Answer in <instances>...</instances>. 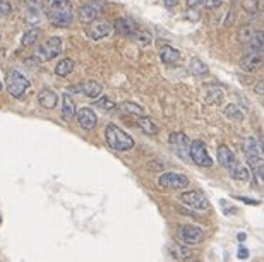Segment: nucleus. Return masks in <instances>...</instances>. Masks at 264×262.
Masks as SVG:
<instances>
[{
  "label": "nucleus",
  "mask_w": 264,
  "mask_h": 262,
  "mask_svg": "<svg viewBox=\"0 0 264 262\" xmlns=\"http://www.w3.org/2000/svg\"><path fill=\"white\" fill-rule=\"evenodd\" d=\"M41 35H43V31H41L40 27H31L30 31L22 35V40H21L22 46H33V45H36L38 41H40Z\"/></svg>",
  "instance_id": "4be33fe9"
},
{
  "label": "nucleus",
  "mask_w": 264,
  "mask_h": 262,
  "mask_svg": "<svg viewBox=\"0 0 264 262\" xmlns=\"http://www.w3.org/2000/svg\"><path fill=\"white\" fill-rule=\"evenodd\" d=\"M180 200L189 208L197 209V211H207L209 209V200H207L204 192L201 190L183 192V194H180Z\"/></svg>",
  "instance_id": "0eeeda50"
},
{
  "label": "nucleus",
  "mask_w": 264,
  "mask_h": 262,
  "mask_svg": "<svg viewBox=\"0 0 264 262\" xmlns=\"http://www.w3.org/2000/svg\"><path fill=\"white\" fill-rule=\"evenodd\" d=\"M94 105H96L98 108L105 110V111H110V110H115V108H117L115 101H112L108 96H101V98H98V101H94Z\"/></svg>",
  "instance_id": "473e14b6"
},
{
  "label": "nucleus",
  "mask_w": 264,
  "mask_h": 262,
  "mask_svg": "<svg viewBox=\"0 0 264 262\" xmlns=\"http://www.w3.org/2000/svg\"><path fill=\"white\" fill-rule=\"evenodd\" d=\"M225 117L228 120H233V122H242L244 120V111L239 108L237 105H228L225 106Z\"/></svg>",
  "instance_id": "c756f323"
},
{
  "label": "nucleus",
  "mask_w": 264,
  "mask_h": 262,
  "mask_svg": "<svg viewBox=\"0 0 264 262\" xmlns=\"http://www.w3.org/2000/svg\"><path fill=\"white\" fill-rule=\"evenodd\" d=\"M257 142H259V149H261V154H264V135L262 134L257 137Z\"/></svg>",
  "instance_id": "37998d69"
},
{
  "label": "nucleus",
  "mask_w": 264,
  "mask_h": 262,
  "mask_svg": "<svg viewBox=\"0 0 264 262\" xmlns=\"http://www.w3.org/2000/svg\"><path fill=\"white\" fill-rule=\"evenodd\" d=\"M163 4H165V7L167 9H173L178 4V0H163Z\"/></svg>",
  "instance_id": "79ce46f5"
},
{
  "label": "nucleus",
  "mask_w": 264,
  "mask_h": 262,
  "mask_svg": "<svg viewBox=\"0 0 264 262\" xmlns=\"http://www.w3.org/2000/svg\"><path fill=\"white\" fill-rule=\"evenodd\" d=\"M112 31H113V26L110 24V22H107V21L96 22L94 21L86 30V35H88V38L98 41V40H103V38H107V36H110Z\"/></svg>",
  "instance_id": "9b49d317"
},
{
  "label": "nucleus",
  "mask_w": 264,
  "mask_h": 262,
  "mask_svg": "<svg viewBox=\"0 0 264 262\" xmlns=\"http://www.w3.org/2000/svg\"><path fill=\"white\" fill-rule=\"evenodd\" d=\"M132 38H134L136 43H139L141 46H149L151 41H153V38H151L149 33H148V31H143L141 27H139L138 31H136V35L132 36Z\"/></svg>",
  "instance_id": "2f4dec72"
},
{
  "label": "nucleus",
  "mask_w": 264,
  "mask_h": 262,
  "mask_svg": "<svg viewBox=\"0 0 264 262\" xmlns=\"http://www.w3.org/2000/svg\"><path fill=\"white\" fill-rule=\"evenodd\" d=\"M257 4H259V0H242L244 9L247 12H251V14L257 11Z\"/></svg>",
  "instance_id": "f704fd0d"
},
{
  "label": "nucleus",
  "mask_w": 264,
  "mask_h": 262,
  "mask_svg": "<svg viewBox=\"0 0 264 262\" xmlns=\"http://www.w3.org/2000/svg\"><path fill=\"white\" fill-rule=\"evenodd\" d=\"M0 90H2V84H0Z\"/></svg>",
  "instance_id": "49530a36"
},
{
  "label": "nucleus",
  "mask_w": 264,
  "mask_h": 262,
  "mask_svg": "<svg viewBox=\"0 0 264 262\" xmlns=\"http://www.w3.org/2000/svg\"><path fill=\"white\" fill-rule=\"evenodd\" d=\"M170 144L180 154H189V149H191V141H189V137L183 132L170 134Z\"/></svg>",
  "instance_id": "4468645a"
},
{
  "label": "nucleus",
  "mask_w": 264,
  "mask_h": 262,
  "mask_svg": "<svg viewBox=\"0 0 264 262\" xmlns=\"http://www.w3.org/2000/svg\"><path fill=\"white\" fill-rule=\"evenodd\" d=\"M189 184H191V182H189L187 175H182V173H177V171H168L158 177V185L162 187V189L180 190V189H186Z\"/></svg>",
  "instance_id": "423d86ee"
},
{
  "label": "nucleus",
  "mask_w": 264,
  "mask_h": 262,
  "mask_svg": "<svg viewBox=\"0 0 264 262\" xmlns=\"http://www.w3.org/2000/svg\"><path fill=\"white\" fill-rule=\"evenodd\" d=\"M178 240L180 243H186V245H197L204 240V231L197 226H191V224H182L178 228V233H177Z\"/></svg>",
  "instance_id": "1a4fd4ad"
},
{
  "label": "nucleus",
  "mask_w": 264,
  "mask_h": 262,
  "mask_svg": "<svg viewBox=\"0 0 264 262\" xmlns=\"http://www.w3.org/2000/svg\"><path fill=\"white\" fill-rule=\"evenodd\" d=\"M138 125L141 129H143V132L149 134V135H154L160 132V127L153 122V119H149V117H139L138 119Z\"/></svg>",
  "instance_id": "393cba45"
},
{
  "label": "nucleus",
  "mask_w": 264,
  "mask_h": 262,
  "mask_svg": "<svg viewBox=\"0 0 264 262\" xmlns=\"http://www.w3.org/2000/svg\"><path fill=\"white\" fill-rule=\"evenodd\" d=\"M216 160H218L220 165L223 166L228 173L239 165V161H237V158H235L233 151L228 146H225V144H220L218 149H216Z\"/></svg>",
  "instance_id": "9d476101"
},
{
  "label": "nucleus",
  "mask_w": 264,
  "mask_h": 262,
  "mask_svg": "<svg viewBox=\"0 0 264 262\" xmlns=\"http://www.w3.org/2000/svg\"><path fill=\"white\" fill-rule=\"evenodd\" d=\"M201 4H204V0H187V6L191 7V9H196V7H199Z\"/></svg>",
  "instance_id": "a19ab883"
},
{
  "label": "nucleus",
  "mask_w": 264,
  "mask_h": 262,
  "mask_svg": "<svg viewBox=\"0 0 264 262\" xmlns=\"http://www.w3.org/2000/svg\"><path fill=\"white\" fill-rule=\"evenodd\" d=\"M101 91H103V86L98 81H86L81 86V93L86 98H91V100L100 96Z\"/></svg>",
  "instance_id": "a211bd4d"
},
{
  "label": "nucleus",
  "mask_w": 264,
  "mask_h": 262,
  "mask_svg": "<svg viewBox=\"0 0 264 262\" xmlns=\"http://www.w3.org/2000/svg\"><path fill=\"white\" fill-rule=\"evenodd\" d=\"M9 12H11V4H7V2H0V17L7 16Z\"/></svg>",
  "instance_id": "e433bc0d"
},
{
  "label": "nucleus",
  "mask_w": 264,
  "mask_h": 262,
  "mask_svg": "<svg viewBox=\"0 0 264 262\" xmlns=\"http://www.w3.org/2000/svg\"><path fill=\"white\" fill-rule=\"evenodd\" d=\"M233 2H242V0H233Z\"/></svg>",
  "instance_id": "a18cd8bd"
},
{
  "label": "nucleus",
  "mask_w": 264,
  "mask_h": 262,
  "mask_svg": "<svg viewBox=\"0 0 264 262\" xmlns=\"http://www.w3.org/2000/svg\"><path fill=\"white\" fill-rule=\"evenodd\" d=\"M221 4H223V0H204V6H206V9H209V11L218 9Z\"/></svg>",
  "instance_id": "c9c22d12"
},
{
  "label": "nucleus",
  "mask_w": 264,
  "mask_h": 262,
  "mask_svg": "<svg viewBox=\"0 0 264 262\" xmlns=\"http://www.w3.org/2000/svg\"><path fill=\"white\" fill-rule=\"evenodd\" d=\"M254 33H256V31H254L252 27H249V26H244V27H240V31H239V36H237V38H239V41H240V43H245V45H247L249 41L252 40Z\"/></svg>",
  "instance_id": "72a5a7b5"
},
{
  "label": "nucleus",
  "mask_w": 264,
  "mask_h": 262,
  "mask_svg": "<svg viewBox=\"0 0 264 262\" xmlns=\"http://www.w3.org/2000/svg\"><path fill=\"white\" fill-rule=\"evenodd\" d=\"M139 30V24L130 17H120L115 22V31L122 36H134L136 31Z\"/></svg>",
  "instance_id": "ddd939ff"
},
{
  "label": "nucleus",
  "mask_w": 264,
  "mask_h": 262,
  "mask_svg": "<svg viewBox=\"0 0 264 262\" xmlns=\"http://www.w3.org/2000/svg\"><path fill=\"white\" fill-rule=\"evenodd\" d=\"M75 113H77V110H75V103L72 101V98L69 95H64L62 96V119L65 122L72 120Z\"/></svg>",
  "instance_id": "aec40b11"
},
{
  "label": "nucleus",
  "mask_w": 264,
  "mask_h": 262,
  "mask_svg": "<svg viewBox=\"0 0 264 262\" xmlns=\"http://www.w3.org/2000/svg\"><path fill=\"white\" fill-rule=\"evenodd\" d=\"M254 93H256V95L264 96V79H262V81H259V82L256 84V88H254Z\"/></svg>",
  "instance_id": "ea45409f"
},
{
  "label": "nucleus",
  "mask_w": 264,
  "mask_h": 262,
  "mask_svg": "<svg viewBox=\"0 0 264 262\" xmlns=\"http://www.w3.org/2000/svg\"><path fill=\"white\" fill-rule=\"evenodd\" d=\"M103 12V2L101 0H91V2L84 4V6L79 9V21L83 24H91L101 16Z\"/></svg>",
  "instance_id": "6e6552de"
},
{
  "label": "nucleus",
  "mask_w": 264,
  "mask_h": 262,
  "mask_svg": "<svg viewBox=\"0 0 264 262\" xmlns=\"http://www.w3.org/2000/svg\"><path fill=\"white\" fill-rule=\"evenodd\" d=\"M170 254H172L173 259H177V260H186L192 255V252L189 250V247L186 243H173V245L170 247Z\"/></svg>",
  "instance_id": "412c9836"
},
{
  "label": "nucleus",
  "mask_w": 264,
  "mask_h": 262,
  "mask_svg": "<svg viewBox=\"0 0 264 262\" xmlns=\"http://www.w3.org/2000/svg\"><path fill=\"white\" fill-rule=\"evenodd\" d=\"M237 238H239L240 242H244V240H247V235H245V233H239Z\"/></svg>",
  "instance_id": "c03bdc74"
},
{
  "label": "nucleus",
  "mask_w": 264,
  "mask_h": 262,
  "mask_svg": "<svg viewBox=\"0 0 264 262\" xmlns=\"http://www.w3.org/2000/svg\"><path fill=\"white\" fill-rule=\"evenodd\" d=\"M0 2H2V0H0Z\"/></svg>",
  "instance_id": "09e8293b"
},
{
  "label": "nucleus",
  "mask_w": 264,
  "mask_h": 262,
  "mask_svg": "<svg viewBox=\"0 0 264 262\" xmlns=\"http://www.w3.org/2000/svg\"><path fill=\"white\" fill-rule=\"evenodd\" d=\"M64 41L59 36H50L48 40H45L43 45L38 46L36 50V59L40 62H48V60H54L55 57H59L60 51H62Z\"/></svg>",
  "instance_id": "20e7f679"
},
{
  "label": "nucleus",
  "mask_w": 264,
  "mask_h": 262,
  "mask_svg": "<svg viewBox=\"0 0 264 262\" xmlns=\"http://www.w3.org/2000/svg\"><path fill=\"white\" fill-rule=\"evenodd\" d=\"M77 122L83 130H93L98 124V117L91 108H81L77 111Z\"/></svg>",
  "instance_id": "f8f14e48"
},
{
  "label": "nucleus",
  "mask_w": 264,
  "mask_h": 262,
  "mask_svg": "<svg viewBox=\"0 0 264 262\" xmlns=\"http://www.w3.org/2000/svg\"><path fill=\"white\" fill-rule=\"evenodd\" d=\"M237 257L240 260H245V259H249V250L245 249V247H240L239 249V254H237Z\"/></svg>",
  "instance_id": "58836bf2"
},
{
  "label": "nucleus",
  "mask_w": 264,
  "mask_h": 262,
  "mask_svg": "<svg viewBox=\"0 0 264 262\" xmlns=\"http://www.w3.org/2000/svg\"><path fill=\"white\" fill-rule=\"evenodd\" d=\"M160 59H162V62L167 65H175L180 62L182 55H180V51L172 48V46H163L162 51H160Z\"/></svg>",
  "instance_id": "f3484780"
},
{
  "label": "nucleus",
  "mask_w": 264,
  "mask_h": 262,
  "mask_svg": "<svg viewBox=\"0 0 264 262\" xmlns=\"http://www.w3.org/2000/svg\"><path fill=\"white\" fill-rule=\"evenodd\" d=\"M105 141L108 144V148L117 153L130 151L136 144L134 139H132L129 134H125L122 129L117 127L115 124H108L105 127Z\"/></svg>",
  "instance_id": "f03ea898"
},
{
  "label": "nucleus",
  "mask_w": 264,
  "mask_h": 262,
  "mask_svg": "<svg viewBox=\"0 0 264 262\" xmlns=\"http://www.w3.org/2000/svg\"><path fill=\"white\" fill-rule=\"evenodd\" d=\"M244 153L247 158H254V156H261V149H259V142L256 137H252V135H249V137L244 139Z\"/></svg>",
  "instance_id": "6ab92c4d"
},
{
  "label": "nucleus",
  "mask_w": 264,
  "mask_h": 262,
  "mask_svg": "<svg viewBox=\"0 0 264 262\" xmlns=\"http://www.w3.org/2000/svg\"><path fill=\"white\" fill-rule=\"evenodd\" d=\"M189 158L201 168H211L213 166V158L209 156L206 149V144L202 141H192L191 149H189Z\"/></svg>",
  "instance_id": "39448f33"
},
{
  "label": "nucleus",
  "mask_w": 264,
  "mask_h": 262,
  "mask_svg": "<svg viewBox=\"0 0 264 262\" xmlns=\"http://www.w3.org/2000/svg\"><path fill=\"white\" fill-rule=\"evenodd\" d=\"M74 60L72 59H62L59 64H57V67H55V74L59 77H67L70 72L74 71Z\"/></svg>",
  "instance_id": "5701e85b"
},
{
  "label": "nucleus",
  "mask_w": 264,
  "mask_h": 262,
  "mask_svg": "<svg viewBox=\"0 0 264 262\" xmlns=\"http://www.w3.org/2000/svg\"><path fill=\"white\" fill-rule=\"evenodd\" d=\"M261 64H262V53H259V51H249L242 59V62H240V67H242L245 72H252L256 71Z\"/></svg>",
  "instance_id": "2eb2a0df"
},
{
  "label": "nucleus",
  "mask_w": 264,
  "mask_h": 262,
  "mask_svg": "<svg viewBox=\"0 0 264 262\" xmlns=\"http://www.w3.org/2000/svg\"><path fill=\"white\" fill-rule=\"evenodd\" d=\"M119 108L127 115H136V117H144V108L134 101H122Z\"/></svg>",
  "instance_id": "b1692460"
},
{
  "label": "nucleus",
  "mask_w": 264,
  "mask_h": 262,
  "mask_svg": "<svg viewBox=\"0 0 264 262\" xmlns=\"http://www.w3.org/2000/svg\"><path fill=\"white\" fill-rule=\"evenodd\" d=\"M0 41H2V36H0Z\"/></svg>",
  "instance_id": "de8ad7c7"
},
{
  "label": "nucleus",
  "mask_w": 264,
  "mask_h": 262,
  "mask_svg": "<svg viewBox=\"0 0 264 262\" xmlns=\"http://www.w3.org/2000/svg\"><path fill=\"white\" fill-rule=\"evenodd\" d=\"M30 86H31V82L28 81V77L22 76L19 71H16V69L9 71V74H7V91L11 96H14L16 100H21V98L26 95V91L30 90Z\"/></svg>",
  "instance_id": "7ed1b4c3"
},
{
  "label": "nucleus",
  "mask_w": 264,
  "mask_h": 262,
  "mask_svg": "<svg viewBox=\"0 0 264 262\" xmlns=\"http://www.w3.org/2000/svg\"><path fill=\"white\" fill-rule=\"evenodd\" d=\"M43 12L57 27H67L72 22V6L69 0H45Z\"/></svg>",
  "instance_id": "f257e3e1"
},
{
  "label": "nucleus",
  "mask_w": 264,
  "mask_h": 262,
  "mask_svg": "<svg viewBox=\"0 0 264 262\" xmlns=\"http://www.w3.org/2000/svg\"><path fill=\"white\" fill-rule=\"evenodd\" d=\"M38 103H40V106H43V108L51 110V108H55L57 103H59V96H57L55 91L45 88V90H41L38 93Z\"/></svg>",
  "instance_id": "dca6fc26"
},
{
  "label": "nucleus",
  "mask_w": 264,
  "mask_h": 262,
  "mask_svg": "<svg viewBox=\"0 0 264 262\" xmlns=\"http://www.w3.org/2000/svg\"><path fill=\"white\" fill-rule=\"evenodd\" d=\"M235 199H239V200H242V202H245V204H251V206H259L261 204V200H256V199H249V197H240V195H237V197Z\"/></svg>",
  "instance_id": "4c0bfd02"
},
{
  "label": "nucleus",
  "mask_w": 264,
  "mask_h": 262,
  "mask_svg": "<svg viewBox=\"0 0 264 262\" xmlns=\"http://www.w3.org/2000/svg\"><path fill=\"white\" fill-rule=\"evenodd\" d=\"M206 101L209 103V105H220V103L223 101V93H221L220 88H211L206 95Z\"/></svg>",
  "instance_id": "7c9ffc66"
},
{
  "label": "nucleus",
  "mask_w": 264,
  "mask_h": 262,
  "mask_svg": "<svg viewBox=\"0 0 264 262\" xmlns=\"http://www.w3.org/2000/svg\"><path fill=\"white\" fill-rule=\"evenodd\" d=\"M249 48H251V51H264V31H256L252 36V40L249 41Z\"/></svg>",
  "instance_id": "cd10ccee"
},
{
  "label": "nucleus",
  "mask_w": 264,
  "mask_h": 262,
  "mask_svg": "<svg viewBox=\"0 0 264 262\" xmlns=\"http://www.w3.org/2000/svg\"><path fill=\"white\" fill-rule=\"evenodd\" d=\"M191 72L194 74V76L201 77V76H206V74H209V67H207L204 62H201L199 59H192L191 60Z\"/></svg>",
  "instance_id": "c85d7f7f"
},
{
  "label": "nucleus",
  "mask_w": 264,
  "mask_h": 262,
  "mask_svg": "<svg viewBox=\"0 0 264 262\" xmlns=\"http://www.w3.org/2000/svg\"><path fill=\"white\" fill-rule=\"evenodd\" d=\"M228 175L232 177L233 180H239V182H249V179H251V171H249V168L240 165V163L228 173Z\"/></svg>",
  "instance_id": "bb28decb"
},
{
  "label": "nucleus",
  "mask_w": 264,
  "mask_h": 262,
  "mask_svg": "<svg viewBox=\"0 0 264 262\" xmlns=\"http://www.w3.org/2000/svg\"><path fill=\"white\" fill-rule=\"evenodd\" d=\"M247 163L251 166V170H254V175L257 177L259 180L264 182V160L261 156H254V158H247Z\"/></svg>",
  "instance_id": "a878e982"
}]
</instances>
